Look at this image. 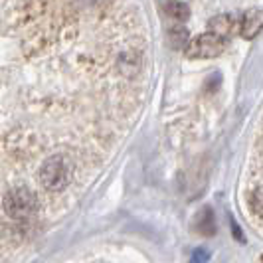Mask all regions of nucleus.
Returning <instances> with one entry per match:
<instances>
[{
  "label": "nucleus",
  "instance_id": "nucleus-1",
  "mask_svg": "<svg viewBox=\"0 0 263 263\" xmlns=\"http://www.w3.org/2000/svg\"><path fill=\"white\" fill-rule=\"evenodd\" d=\"M73 176V168L66 157H50L40 168V182L50 192H60L66 186H69Z\"/></svg>",
  "mask_w": 263,
  "mask_h": 263
},
{
  "label": "nucleus",
  "instance_id": "nucleus-2",
  "mask_svg": "<svg viewBox=\"0 0 263 263\" xmlns=\"http://www.w3.org/2000/svg\"><path fill=\"white\" fill-rule=\"evenodd\" d=\"M36 210H38V198L26 186L12 188L4 196V212L14 220H26L34 216Z\"/></svg>",
  "mask_w": 263,
  "mask_h": 263
},
{
  "label": "nucleus",
  "instance_id": "nucleus-3",
  "mask_svg": "<svg viewBox=\"0 0 263 263\" xmlns=\"http://www.w3.org/2000/svg\"><path fill=\"white\" fill-rule=\"evenodd\" d=\"M224 50H226L224 36H220L216 32H206V34H200L192 42H188V46H186V58L188 60H210V58H218Z\"/></svg>",
  "mask_w": 263,
  "mask_h": 263
},
{
  "label": "nucleus",
  "instance_id": "nucleus-4",
  "mask_svg": "<svg viewBox=\"0 0 263 263\" xmlns=\"http://www.w3.org/2000/svg\"><path fill=\"white\" fill-rule=\"evenodd\" d=\"M237 30L246 40H253L263 30V10L253 8L237 18Z\"/></svg>",
  "mask_w": 263,
  "mask_h": 263
},
{
  "label": "nucleus",
  "instance_id": "nucleus-5",
  "mask_svg": "<svg viewBox=\"0 0 263 263\" xmlns=\"http://www.w3.org/2000/svg\"><path fill=\"white\" fill-rule=\"evenodd\" d=\"M208 28H210V32H216L226 38L237 30V18L234 14H218L208 22Z\"/></svg>",
  "mask_w": 263,
  "mask_h": 263
},
{
  "label": "nucleus",
  "instance_id": "nucleus-6",
  "mask_svg": "<svg viewBox=\"0 0 263 263\" xmlns=\"http://www.w3.org/2000/svg\"><path fill=\"white\" fill-rule=\"evenodd\" d=\"M196 230L204 236H214L216 234V216L210 206H204L196 216Z\"/></svg>",
  "mask_w": 263,
  "mask_h": 263
},
{
  "label": "nucleus",
  "instance_id": "nucleus-7",
  "mask_svg": "<svg viewBox=\"0 0 263 263\" xmlns=\"http://www.w3.org/2000/svg\"><path fill=\"white\" fill-rule=\"evenodd\" d=\"M168 40L172 48H186L188 46V30L182 26H174L168 30Z\"/></svg>",
  "mask_w": 263,
  "mask_h": 263
},
{
  "label": "nucleus",
  "instance_id": "nucleus-8",
  "mask_svg": "<svg viewBox=\"0 0 263 263\" xmlns=\"http://www.w3.org/2000/svg\"><path fill=\"white\" fill-rule=\"evenodd\" d=\"M166 12H168V16L176 18V20H186V18L190 16V8H188V4H184V2L171 0V2L166 4Z\"/></svg>",
  "mask_w": 263,
  "mask_h": 263
},
{
  "label": "nucleus",
  "instance_id": "nucleus-9",
  "mask_svg": "<svg viewBox=\"0 0 263 263\" xmlns=\"http://www.w3.org/2000/svg\"><path fill=\"white\" fill-rule=\"evenodd\" d=\"M250 206L255 216L263 218V186H255L250 194Z\"/></svg>",
  "mask_w": 263,
  "mask_h": 263
},
{
  "label": "nucleus",
  "instance_id": "nucleus-10",
  "mask_svg": "<svg viewBox=\"0 0 263 263\" xmlns=\"http://www.w3.org/2000/svg\"><path fill=\"white\" fill-rule=\"evenodd\" d=\"M208 259H210V255L204 250H196L192 255V261H208Z\"/></svg>",
  "mask_w": 263,
  "mask_h": 263
},
{
  "label": "nucleus",
  "instance_id": "nucleus-11",
  "mask_svg": "<svg viewBox=\"0 0 263 263\" xmlns=\"http://www.w3.org/2000/svg\"><path fill=\"white\" fill-rule=\"evenodd\" d=\"M230 226L234 228V236H236L237 241H243V236H241V230H239V226L236 224V220H234V218L230 220Z\"/></svg>",
  "mask_w": 263,
  "mask_h": 263
},
{
  "label": "nucleus",
  "instance_id": "nucleus-12",
  "mask_svg": "<svg viewBox=\"0 0 263 263\" xmlns=\"http://www.w3.org/2000/svg\"><path fill=\"white\" fill-rule=\"evenodd\" d=\"M261 259H263V257H261Z\"/></svg>",
  "mask_w": 263,
  "mask_h": 263
}]
</instances>
